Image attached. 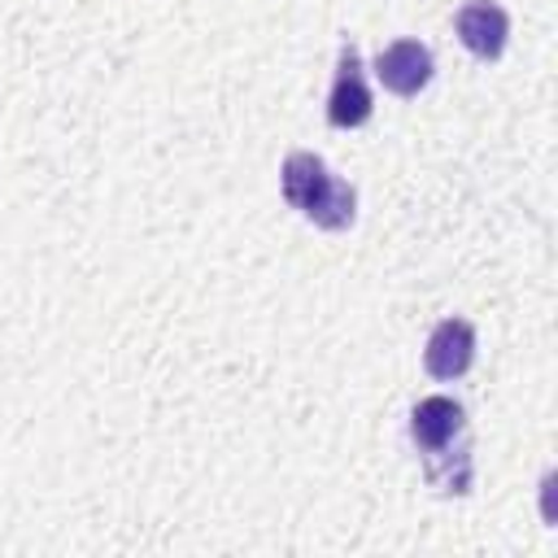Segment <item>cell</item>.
<instances>
[{"label":"cell","instance_id":"6da1fadb","mask_svg":"<svg viewBox=\"0 0 558 558\" xmlns=\"http://www.w3.org/2000/svg\"><path fill=\"white\" fill-rule=\"evenodd\" d=\"M283 196L292 209H301L314 227L323 231H344L357 214V196L344 179L327 170L323 157L314 153H288L283 161Z\"/></svg>","mask_w":558,"mask_h":558},{"label":"cell","instance_id":"7a4b0ae2","mask_svg":"<svg viewBox=\"0 0 558 558\" xmlns=\"http://www.w3.org/2000/svg\"><path fill=\"white\" fill-rule=\"evenodd\" d=\"M371 87H366V70H362V57L353 44H340V57H336V83H331V96H327V122L349 131V126H362L371 118Z\"/></svg>","mask_w":558,"mask_h":558},{"label":"cell","instance_id":"3957f363","mask_svg":"<svg viewBox=\"0 0 558 558\" xmlns=\"http://www.w3.org/2000/svg\"><path fill=\"white\" fill-rule=\"evenodd\" d=\"M432 52L418 39H397L375 57V74L392 96H418L432 83Z\"/></svg>","mask_w":558,"mask_h":558},{"label":"cell","instance_id":"277c9868","mask_svg":"<svg viewBox=\"0 0 558 558\" xmlns=\"http://www.w3.org/2000/svg\"><path fill=\"white\" fill-rule=\"evenodd\" d=\"M453 31H458V39L466 44L471 57L497 61L501 48H506V35H510V17H506V9L493 4V0H471V4L458 9Z\"/></svg>","mask_w":558,"mask_h":558},{"label":"cell","instance_id":"5b68a950","mask_svg":"<svg viewBox=\"0 0 558 558\" xmlns=\"http://www.w3.org/2000/svg\"><path fill=\"white\" fill-rule=\"evenodd\" d=\"M475 362V327L466 318H445L436 323V331L427 336V349H423V366L427 375L436 379H458L466 375Z\"/></svg>","mask_w":558,"mask_h":558},{"label":"cell","instance_id":"8992f818","mask_svg":"<svg viewBox=\"0 0 558 558\" xmlns=\"http://www.w3.org/2000/svg\"><path fill=\"white\" fill-rule=\"evenodd\" d=\"M462 432H466V414H462V405L453 397H423L414 405V414H410V440L427 458L445 453L453 445V436H462Z\"/></svg>","mask_w":558,"mask_h":558}]
</instances>
